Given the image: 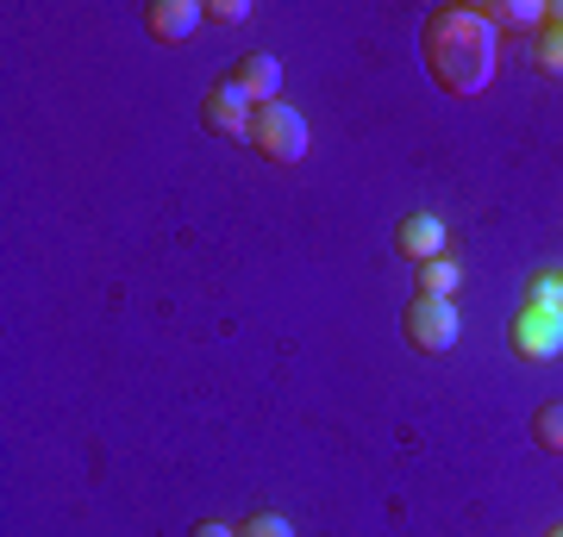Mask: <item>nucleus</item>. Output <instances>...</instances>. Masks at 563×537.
Listing matches in <instances>:
<instances>
[{"instance_id":"obj_16","label":"nucleus","mask_w":563,"mask_h":537,"mask_svg":"<svg viewBox=\"0 0 563 537\" xmlns=\"http://www.w3.org/2000/svg\"><path fill=\"white\" fill-rule=\"evenodd\" d=\"M188 537H239V525H220V518H201Z\"/></svg>"},{"instance_id":"obj_8","label":"nucleus","mask_w":563,"mask_h":537,"mask_svg":"<svg viewBox=\"0 0 563 537\" xmlns=\"http://www.w3.org/2000/svg\"><path fill=\"white\" fill-rule=\"evenodd\" d=\"M232 76H239V88L257 100V107H269V100L282 94V63L269 57V51H251V57H239V69H232Z\"/></svg>"},{"instance_id":"obj_4","label":"nucleus","mask_w":563,"mask_h":537,"mask_svg":"<svg viewBox=\"0 0 563 537\" xmlns=\"http://www.w3.org/2000/svg\"><path fill=\"white\" fill-rule=\"evenodd\" d=\"M507 344H514V357L520 362L563 357V313H551V306H520L514 325H507Z\"/></svg>"},{"instance_id":"obj_5","label":"nucleus","mask_w":563,"mask_h":537,"mask_svg":"<svg viewBox=\"0 0 563 537\" xmlns=\"http://www.w3.org/2000/svg\"><path fill=\"white\" fill-rule=\"evenodd\" d=\"M251 113H257V100L239 88V76H220L213 88H207V100H201V120H207V132H220V138H251Z\"/></svg>"},{"instance_id":"obj_3","label":"nucleus","mask_w":563,"mask_h":537,"mask_svg":"<svg viewBox=\"0 0 563 537\" xmlns=\"http://www.w3.org/2000/svg\"><path fill=\"white\" fill-rule=\"evenodd\" d=\"M401 332H407V344H413V350L439 357V350H451V344H457V306H451V300L413 294V300H407V313H401Z\"/></svg>"},{"instance_id":"obj_14","label":"nucleus","mask_w":563,"mask_h":537,"mask_svg":"<svg viewBox=\"0 0 563 537\" xmlns=\"http://www.w3.org/2000/svg\"><path fill=\"white\" fill-rule=\"evenodd\" d=\"M239 537H295V525H288L282 513H251L239 525Z\"/></svg>"},{"instance_id":"obj_10","label":"nucleus","mask_w":563,"mask_h":537,"mask_svg":"<svg viewBox=\"0 0 563 537\" xmlns=\"http://www.w3.org/2000/svg\"><path fill=\"white\" fill-rule=\"evenodd\" d=\"M532 444H539L544 457H563V400H551V406L532 413Z\"/></svg>"},{"instance_id":"obj_9","label":"nucleus","mask_w":563,"mask_h":537,"mask_svg":"<svg viewBox=\"0 0 563 537\" xmlns=\"http://www.w3.org/2000/svg\"><path fill=\"white\" fill-rule=\"evenodd\" d=\"M495 32H544V0H495V7H476Z\"/></svg>"},{"instance_id":"obj_1","label":"nucleus","mask_w":563,"mask_h":537,"mask_svg":"<svg viewBox=\"0 0 563 537\" xmlns=\"http://www.w3.org/2000/svg\"><path fill=\"white\" fill-rule=\"evenodd\" d=\"M420 51L444 94H483L495 81V63H501V32L476 7H432L426 32H420Z\"/></svg>"},{"instance_id":"obj_7","label":"nucleus","mask_w":563,"mask_h":537,"mask_svg":"<svg viewBox=\"0 0 563 537\" xmlns=\"http://www.w3.org/2000/svg\"><path fill=\"white\" fill-rule=\"evenodd\" d=\"M201 7H195V0H157V7H151V13H144V25H151V38L157 44H188L195 38V32H201Z\"/></svg>"},{"instance_id":"obj_13","label":"nucleus","mask_w":563,"mask_h":537,"mask_svg":"<svg viewBox=\"0 0 563 537\" xmlns=\"http://www.w3.org/2000/svg\"><path fill=\"white\" fill-rule=\"evenodd\" d=\"M526 306H551V313H563V269H544V276H532V294H526Z\"/></svg>"},{"instance_id":"obj_18","label":"nucleus","mask_w":563,"mask_h":537,"mask_svg":"<svg viewBox=\"0 0 563 537\" xmlns=\"http://www.w3.org/2000/svg\"><path fill=\"white\" fill-rule=\"evenodd\" d=\"M544 537H563V525H551V532H544Z\"/></svg>"},{"instance_id":"obj_15","label":"nucleus","mask_w":563,"mask_h":537,"mask_svg":"<svg viewBox=\"0 0 563 537\" xmlns=\"http://www.w3.org/2000/svg\"><path fill=\"white\" fill-rule=\"evenodd\" d=\"M244 20H251L244 0H213V25H244Z\"/></svg>"},{"instance_id":"obj_17","label":"nucleus","mask_w":563,"mask_h":537,"mask_svg":"<svg viewBox=\"0 0 563 537\" xmlns=\"http://www.w3.org/2000/svg\"><path fill=\"white\" fill-rule=\"evenodd\" d=\"M544 25H551V32H563V0H551V7H544Z\"/></svg>"},{"instance_id":"obj_2","label":"nucleus","mask_w":563,"mask_h":537,"mask_svg":"<svg viewBox=\"0 0 563 537\" xmlns=\"http://www.w3.org/2000/svg\"><path fill=\"white\" fill-rule=\"evenodd\" d=\"M251 150H263V157L269 163H301L307 157V120L301 113H295V107H288V100H269V107H257V113H251Z\"/></svg>"},{"instance_id":"obj_11","label":"nucleus","mask_w":563,"mask_h":537,"mask_svg":"<svg viewBox=\"0 0 563 537\" xmlns=\"http://www.w3.org/2000/svg\"><path fill=\"white\" fill-rule=\"evenodd\" d=\"M457 262H444V257H432V262H420V294L426 300H451L457 294Z\"/></svg>"},{"instance_id":"obj_6","label":"nucleus","mask_w":563,"mask_h":537,"mask_svg":"<svg viewBox=\"0 0 563 537\" xmlns=\"http://www.w3.org/2000/svg\"><path fill=\"white\" fill-rule=\"evenodd\" d=\"M395 250H401L407 262L444 257V220H439V213H407V220L395 225Z\"/></svg>"},{"instance_id":"obj_12","label":"nucleus","mask_w":563,"mask_h":537,"mask_svg":"<svg viewBox=\"0 0 563 537\" xmlns=\"http://www.w3.org/2000/svg\"><path fill=\"white\" fill-rule=\"evenodd\" d=\"M532 63H539V76H563V32L544 25L539 38H532Z\"/></svg>"}]
</instances>
